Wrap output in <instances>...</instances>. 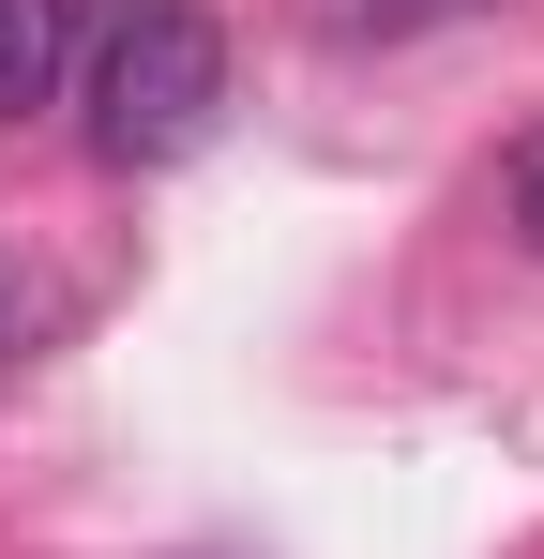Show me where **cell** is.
Masks as SVG:
<instances>
[{
  "label": "cell",
  "mask_w": 544,
  "mask_h": 559,
  "mask_svg": "<svg viewBox=\"0 0 544 559\" xmlns=\"http://www.w3.org/2000/svg\"><path fill=\"white\" fill-rule=\"evenodd\" d=\"M227 106V31L197 0H106L91 31V152L106 167H181Z\"/></svg>",
  "instance_id": "1"
},
{
  "label": "cell",
  "mask_w": 544,
  "mask_h": 559,
  "mask_svg": "<svg viewBox=\"0 0 544 559\" xmlns=\"http://www.w3.org/2000/svg\"><path fill=\"white\" fill-rule=\"evenodd\" d=\"M499 212H515V242L544 258V121L515 136V152H499Z\"/></svg>",
  "instance_id": "3"
},
{
  "label": "cell",
  "mask_w": 544,
  "mask_h": 559,
  "mask_svg": "<svg viewBox=\"0 0 544 559\" xmlns=\"http://www.w3.org/2000/svg\"><path fill=\"white\" fill-rule=\"evenodd\" d=\"M61 76H76V0H0V121H31Z\"/></svg>",
  "instance_id": "2"
},
{
  "label": "cell",
  "mask_w": 544,
  "mask_h": 559,
  "mask_svg": "<svg viewBox=\"0 0 544 559\" xmlns=\"http://www.w3.org/2000/svg\"><path fill=\"white\" fill-rule=\"evenodd\" d=\"M439 15H469V0H348V31H439Z\"/></svg>",
  "instance_id": "4"
}]
</instances>
